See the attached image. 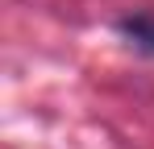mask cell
Here are the masks:
<instances>
[{"mask_svg":"<svg viewBox=\"0 0 154 149\" xmlns=\"http://www.w3.org/2000/svg\"><path fill=\"white\" fill-rule=\"evenodd\" d=\"M121 37H129V46H137L142 54H154V13H133L117 21Z\"/></svg>","mask_w":154,"mask_h":149,"instance_id":"6da1fadb","label":"cell"}]
</instances>
